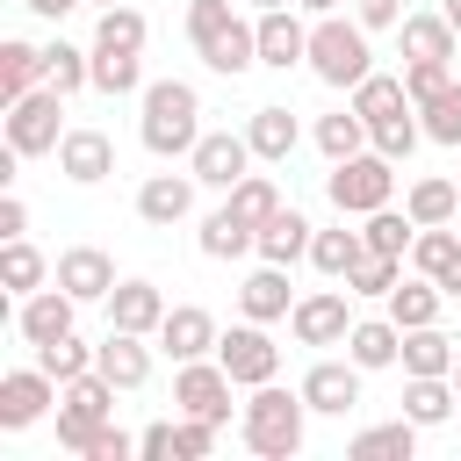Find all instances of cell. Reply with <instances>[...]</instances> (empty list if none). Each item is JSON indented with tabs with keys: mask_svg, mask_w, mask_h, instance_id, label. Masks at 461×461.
<instances>
[{
	"mask_svg": "<svg viewBox=\"0 0 461 461\" xmlns=\"http://www.w3.org/2000/svg\"><path fill=\"white\" fill-rule=\"evenodd\" d=\"M238 439H245L259 461H295L303 439H310V403H303V389H281V382L245 389V403H238Z\"/></svg>",
	"mask_w": 461,
	"mask_h": 461,
	"instance_id": "cell-1",
	"label": "cell"
},
{
	"mask_svg": "<svg viewBox=\"0 0 461 461\" xmlns=\"http://www.w3.org/2000/svg\"><path fill=\"white\" fill-rule=\"evenodd\" d=\"M187 43L209 72L245 79L259 65V14H238V0H187Z\"/></svg>",
	"mask_w": 461,
	"mask_h": 461,
	"instance_id": "cell-2",
	"label": "cell"
},
{
	"mask_svg": "<svg viewBox=\"0 0 461 461\" xmlns=\"http://www.w3.org/2000/svg\"><path fill=\"white\" fill-rule=\"evenodd\" d=\"M137 137L151 158H187L202 144V94L187 79H151L137 94Z\"/></svg>",
	"mask_w": 461,
	"mask_h": 461,
	"instance_id": "cell-3",
	"label": "cell"
},
{
	"mask_svg": "<svg viewBox=\"0 0 461 461\" xmlns=\"http://www.w3.org/2000/svg\"><path fill=\"white\" fill-rule=\"evenodd\" d=\"M303 65H310V79L353 94V86L375 72V43H367L360 14H317V22H310V58H303Z\"/></svg>",
	"mask_w": 461,
	"mask_h": 461,
	"instance_id": "cell-4",
	"label": "cell"
},
{
	"mask_svg": "<svg viewBox=\"0 0 461 461\" xmlns=\"http://www.w3.org/2000/svg\"><path fill=\"white\" fill-rule=\"evenodd\" d=\"M324 194H331L339 216H375V209L396 202V158H382V151L367 144V151H353V158H339V166L324 173Z\"/></svg>",
	"mask_w": 461,
	"mask_h": 461,
	"instance_id": "cell-5",
	"label": "cell"
},
{
	"mask_svg": "<svg viewBox=\"0 0 461 461\" xmlns=\"http://www.w3.org/2000/svg\"><path fill=\"white\" fill-rule=\"evenodd\" d=\"M115 418V382L101 375V367H86V375H72L65 389H58V447L65 454H79L86 461V447H94V432Z\"/></svg>",
	"mask_w": 461,
	"mask_h": 461,
	"instance_id": "cell-6",
	"label": "cell"
},
{
	"mask_svg": "<svg viewBox=\"0 0 461 461\" xmlns=\"http://www.w3.org/2000/svg\"><path fill=\"white\" fill-rule=\"evenodd\" d=\"M0 130H7V144H14L22 158H58V144H65V94H58V86L43 79L36 94L7 101Z\"/></svg>",
	"mask_w": 461,
	"mask_h": 461,
	"instance_id": "cell-7",
	"label": "cell"
},
{
	"mask_svg": "<svg viewBox=\"0 0 461 461\" xmlns=\"http://www.w3.org/2000/svg\"><path fill=\"white\" fill-rule=\"evenodd\" d=\"M230 396H238V382H230V367L209 353V360H180L173 367V411L180 418H209V425H230Z\"/></svg>",
	"mask_w": 461,
	"mask_h": 461,
	"instance_id": "cell-8",
	"label": "cell"
},
{
	"mask_svg": "<svg viewBox=\"0 0 461 461\" xmlns=\"http://www.w3.org/2000/svg\"><path fill=\"white\" fill-rule=\"evenodd\" d=\"M288 331H295V346H346V331H353V288H346V281H331V288L295 295Z\"/></svg>",
	"mask_w": 461,
	"mask_h": 461,
	"instance_id": "cell-9",
	"label": "cell"
},
{
	"mask_svg": "<svg viewBox=\"0 0 461 461\" xmlns=\"http://www.w3.org/2000/svg\"><path fill=\"white\" fill-rule=\"evenodd\" d=\"M216 360L230 367V382H238V389L281 382V346H274V339H267V324H252V317H238V324L216 339Z\"/></svg>",
	"mask_w": 461,
	"mask_h": 461,
	"instance_id": "cell-10",
	"label": "cell"
},
{
	"mask_svg": "<svg viewBox=\"0 0 461 461\" xmlns=\"http://www.w3.org/2000/svg\"><path fill=\"white\" fill-rule=\"evenodd\" d=\"M187 173L216 194H230L245 173H252V137L245 130H202V144L187 151Z\"/></svg>",
	"mask_w": 461,
	"mask_h": 461,
	"instance_id": "cell-11",
	"label": "cell"
},
{
	"mask_svg": "<svg viewBox=\"0 0 461 461\" xmlns=\"http://www.w3.org/2000/svg\"><path fill=\"white\" fill-rule=\"evenodd\" d=\"M360 360L346 353V360H317L295 389H303V403H310V418H346V411H360Z\"/></svg>",
	"mask_w": 461,
	"mask_h": 461,
	"instance_id": "cell-12",
	"label": "cell"
},
{
	"mask_svg": "<svg viewBox=\"0 0 461 461\" xmlns=\"http://www.w3.org/2000/svg\"><path fill=\"white\" fill-rule=\"evenodd\" d=\"M50 403H58V382H50L36 360L0 375V432H29V425H36Z\"/></svg>",
	"mask_w": 461,
	"mask_h": 461,
	"instance_id": "cell-13",
	"label": "cell"
},
{
	"mask_svg": "<svg viewBox=\"0 0 461 461\" xmlns=\"http://www.w3.org/2000/svg\"><path fill=\"white\" fill-rule=\"evenodd\" d=\"M79 310H86V303H79V295H65V288L50 281V288H36V295H22V303H14V331H22L29 346H50V339H65V331L79 324Z\"/></svg>",
	"mask_w": 461,
	"mask_h": 461,
	"instance_id": "cell-14",
	"label": "cell"
},
{
	"mask_svg": "<svg viewBox=\"0 0 461 461\" xmlns=\"http://www.w3.org/2000/svg\"><path fill=\"white\" fill-rule=\"evenodd\" d=\"M216 339H223V331H216V317H209L202 303H173L166 324H158V353H166L173 367H180V360H209Z\"/></svg>",
	"mask_w": 461,
	"mask_h": 461,
	"instance_id": "cell-15",
	"label": "cell"
},
{
	"mask_svg": "<svg viewBox=\"0 0 461 461\" xmlns=\"http://www.w3.org/2000/svg\"><path fill=\"white\" fill-rule=\"evenodd\" d=\"M303 58H310V22H303V7H259V65L295 72Z\"/></svg>",
	"mask_w": 461,
	"mask_h": 461,
	"instance_id": "cell-16",
	"label": "cell"
},
{
	"mask_svg": "<svg viewBox=\"0 0 461 461\" xmlns=\"http://www.w3.org/2000/svg\"><path fill=\"white\" fill-rule=\"evenodd\" d=\"M396 43H403V65H454L461 29H454L439 7H425V14H403V22H396Z\"/></svg>",
	"mask_w": 461,
	"mask_h": 461,
	"instance_id": "cell-17",
	"label": "cell"
},
{
	"mask_svg": "<svg viewBox=\"0 0 461 461\" xmlns=\"http://www.w3.org/2000/svg\"><path fill=\"white\" fill-rule=\"evenodd\" d=\"M194 194H202L194 173H151V180L137 187V216H144L151 230H173V223L194 216Z\"/></svg>",
	"mask_w": 461,
	"mask_h": 461,
	"instance_id": "cell-18",
	"label": "cell"
},
{
	"mask_svg": "<svg viewBox=\"0 0 461 461\" xmlns=\"http://www.w3.org/2000/svg\"><path fill=\"white\" fill-rule=\"evenodd\" d=\"M58 173H65L72 187H101V180L115 173V137H108V130H65Z\"/></svg>",
	"mask_w": 461,
	"mask_h": 461,
	"instance_id": "cell-19",
	"label": "cell"
},
{
	"mask_svg": "<svg viewBox=\"0 0 461 461\" xmlns=\"http://www.w3.org/2000/svg\"><path fill=\"white\" fill-rule=\"evenodd\" d=\"M50 281H58L65 295H79V303H108V288H115V259H108L101 245H65Z\"/></svg>",
	"mask_w": 461,
	"mask_h": 461,
	"instance_id": "cell-20",
	"label": "cell"
},
{
	"mask_svg": "<svg viewBox=\"0 0 461 461\" xmlns=\"http://www.w3.org/2000/svg\"><path fill=\"white\" fill-rule=\"evenodd\" d=\"M101 310H108V324H115V331H144V339H158V324H166V310H173V303L158 295V281H115Z\"/></svg>",
	"mask_w": 461,
	"mask_h": 461,
	"instance_id": "cell-21",
	"label": "cell"
},
{
	"mask_svg": "<svg viewBox=\"0 0 461 461\" xmlns=\"http://www.w3.org/2000/svg\"><path fill=\"white\" fill-rule=\"evenodd\" d=\"M288 310H295V295H288V267L259 259V267L238 281V317H252V324H281Z\"/></svg>",
	"mask_w": 461,
	"mask_h": 461,
	"instance_id": "cell-22",
	"label": "cell"
},
{
	"mask_svg": "<svg viewBox=\"0 0 461 461\" xmlns=\"http://www.w3.org/2000/svg\"><path fill=\"white\" fill-rule=\"evenodd\" d=\"M245 137H252V158H259V166H288V151L303 144V122H295V108L267 101V108L245 115Z\"/></svg>",
	"mask_w": 461,
	"mask_h": 461,
	"instance_id": "cell-23",
	"label": "cell"
},
{
	"mask_svg": "<svg viewBox=\"0 0 461 461\" xmlns=\"http://www.w3.org/2000/svg\"><path fill=\"white\" fill-rule=\"evenodd\" d=\"M94 367H101L115 389H144V382H151V339H144V331H115V324H108V339H101Z\"/></svg>",
	"mask_w": 461,
	"mask_h": 461,
	"instance_id": "cell-24",
	"label": "cell"
},
{
	"mask_svg": "<svg viewBox=\"0 0 461 461\" xmlns=\"http://www.w3.org/2000/svg\"><path fill=\"white\" fill-rule=\"evenodd\" d=\"M310 238H317V223H310L303 209H288V202H281V209L259 223V245H252V252H259V259H274V267H295V259H310Z\"/></svg>",
	"mask_w": 461,
	"mask_h": 461,
	"instance_id": "cell-25",
	"label": "cell"
},
{
	"mask_svg": "<svg viewBox=\"0 0 461 461\" xmlns=\"http://www.w3.org/2000/svg\"><path fill=\"white\" fill-rule=\"evenodd\" d=\"M346 353L375 375V367H396L403 360V324L382 310V317H353V331H346Z\"/></svg>",
	"mask_w": 461,
	"mask_h": 461,
	"instance_id": "cell-26",
	"label": "cell"
},
{
	"mask_svg": "<svg viewBox=\"0 0 461 461\" xmlns=\"http://www.w3.org/2000/svg\"><path fill=\"white\" fill-rule=\"evenodd\" d=\"M403 418H411V425H447V418H461L454 375H403Z\"/></svg>",
	"mask_w": 461,
	"mask_h": 461,
	"instance_id": "cell-27",
	"label": "cell"
},
{
	"mask_svg": "<svg viewBox=\"0 0 461 461\" xmlns=\"http://www.w3.org/2000/svg\"><path fill=\"white\" fill-rule=\"evenodd\" d=\"M403 209H411L418 230H425V223H454V216H461V180H447V173H418V180L403 187Z\"/></svg>",
	"mask_w": 461,
	"mask_h": 461,
	"instance_id": "cell-28",
	"label": "cell"
},
{
	"mask_svg": "<svg viewBox=\"0 0 461 461\" xmlns=\"http://www.w3.org/2000/svg\"><path fill=\"white\" fill-rule=\"evenodd\" d=\"M194 245H202V259H245L252 245H259V230L223 202V209H209L202 216V230H194Z\"/></svg>",
	"mask_w": 461,
	"mask_h": 461,
	"instance_id": "cell-29",
	"label": "cell"
},
{
	"mask_svg": "<svg viewBox=\"0 0 461 461\" xmlns=\"http://www.w3.org/2000/svg\"><path fill=\"white\" fill-rule=\"evenodd\" d=\"M439 310H447V288H439L432 274H403V281L389 288V317H396L403 331H418V324H439Z\"/></svg>",
	"mask_w": 461,
	"mask_h": 461,
	"instance_id": "cell-30",
	"label": "cell"
},
{
	"mask_svg": "<svg viewBox=\"0 0 461 461\" xmlns=\"http://www.w3.org/2000/svg\"><path fill=\"white\" fill-rule=\"evenodd\" d=\"M36 86H43V43L7 36V43H0V108L22 101V94H36Z\"/></svg>",
	"mask_w": 461,
	"mask_h": 461,
	"instance_id": "cell-31",
	"label": "cell"
},
{
	"mask_svg": "<svg viewBox=\"0 0 461 461\" xmlns=\"http://www.w3.org/2000/svg\"><path fill=\"white\" fill-rule=\"evenodd\" d=\"M50 259L29 245V238H0V288H14V303L22 295H36V288H50Z\"/></svg>",
	"mask_w": 461,
	"mask_h": 461,
	"instance_id": "cell-32",
	"label": "cell"
},
{
	"mask_svg": "<svg viewBox=\"0 0 461 461\" xmlns=\"http://www.w3.org/2000/svg\"><path fill=\"white\" fill-rule=\"evenodd\" d=\"M94 50V94H108V101H122V94H144L151 79H144V50H101V43H86Z\"/></svg>",
	"mask_w": 461,
	"mask_h": 461,
	"instance_id": "cell-33",
	"label": "cell"
},
{
	"mask_svg": "<svg viewBox=\"0 0 461 461\" xmlns=\"http://www.w3.org/2000/svg\"><path fill=\"white\" fill-rule=\"evenodd\" d=\"M346 101L360 108V122H367V130H375V122H389V115H403V108H418V101L403 94V72H367Z\"/></svg>",
	"mask_w": 461,
	"mask_h": 461,
	"instance_id": "cell-34",
	"label": "cell"
},
{
	"mask_svg": "<svg viewBox=\"0 0 461 461\" xmlns=\"http://www.w3.org/2000/svg\"><path fill=\"white\" fill-rule=\"evenodd\" d=\"M360 259H367V238H360V230H346V223H331V230H317V238H310V267H317L324 281H346Z\"/></svg>",
	"mask_w": 461,
	"mask_h": 461,
	"instance_id": "cell-35",
	"label": "cell"
},
{
	"mask_svg": "<svg viewBox=\"0 0 461 461\" xmlns=\"http://www.w3.org/2000/svg\"><path fill=\"white\" fill-rule=\"evenodd\" d=\"M454 360H461V346L439 331V324H418V331H403V375H454Z\"/></svg>",
	"mask_w": 461,
	"mask_h": 461,
	"instance_id": "cell-36",
	"label": "cell"
},
{
	"mask_svg": "<svg viewBox=\"0 0 461 461\" xmlns=\"http://www.w3.org/2000/svg\"><path fill=\"white\" fill-rule=\"evenodd\" d=\"M418 432H425V425H411V418H389V425H360L346 454H353V461H411Z\"/></svg>",
	"mask_w": 461,
	"mask_h": 461,
	"instance_id": "cell-37",
	"label": "cell"
},
{
	"mask_svg": "<svg viewBox=\"0 0 461 461\" xmlns=\"http://www.w3.org/2000/svg\"><path fill=\"white\" fill-rule=\"evenodd\" d=\"M310 137H317V151H324L331 166H339V158H353V151H367V122H360V108H353V101H346V108H331V115H317V130H310Z\"/></svg>",
	"mask_w": 461,
	"mask_h": 461,
	"instance_id": "cell-38",
	"label": "cell"
},
{
	"mask_svg": "<svg viewBox=\"0 0 461 461\" xmlns=\"http://www.w3.org/2000/svg\"><path fill=\"white\" fill-rule=\"evenodd\" d=\"M43 79L72 101L79 86H94V50H79V43H65V36H58V43H43Z\"/></svg>",
	"mask_w": 461,
	"mask_h": 461,
	"instance_id": "cell-39",
	"label": "cell"
},
{
	"mask_svg": "<svg viewBox=\"0 0 461 461\" xmlns=\"http://www.w3.org/2000/svg\"><path fill=\"white\" fill-rule=\"evenodd\" d=\"M360 238H367V252H389V259H411V238H418V223H411V209H375V216H360Z\"/></svg>",
	"mask_w": 461,
	"mask_h": 461,
	"instance_id": "cell-40",
	"label": "cell"
},
{
	"mask_svg": "<svg viewBox=\"0 0 461 461\" xmlns=\"http://www.w3.org/2000/svg\"><path fill=\"white\" fill-rule=\"evenodd\" d=\"M454 259H461V230H454V223H425V230L411 238V274H432V281H439Z\"/></svg>",
	"mask_w": 461,
	"mask_h": 461,
	"instance_id": "cell-41",
	"label": "cell"
},
{
	"mask_svg": "<svg viewBox=\"0 0 461 461\" xmlns=\"http://www.w3.org/2000/svg\"><path fill=\"white\" fill-rule=\"evenodd\" d=\"M144 36H151V22H144L130 0L101 7V22H94V43H101V50H144Z\"/></svg>",
	"mask_w": 461,
	"mask_h": 461,
	"instance_id": "cell-42",
	"label": "cell"
},
{
	"mask_svg": "<svg viewBox=\"0 0 461 461\" xmlns=\"http://www.w3.org/2000/svg\"><path fill=\"white\" fill-rule=\"evenodd\" d=\"M94 353H101V346H86L79 331H65V339H50V346H36V367H43V375H50L58 389H65L72 375H86V367H94Z\"/></svg>",
	"mask_w": 461,
	"mask_h": 461,
	"instance_id": "cell-43",
	"label": "cell"
},
{
	"mask_svg": "<svg viewBox=\"0 0 461 461\" xmlns=\"http://www.w3.org/2000/svg\"><path fill=\"white\" fill-rule=\"evenodd\" d=\"M418 122H425V137L432 144H447V151H461V79H447L425 108H418Z\"/></svg>",
	"mask_w": 461,
	"mask_h": 461,
	"instance_id": "cell-44",
	"label": "cell"
},
{
	"mask_svg": "<svg viewBox=\"0 0 461 461\" xmlns=\"http://www.w3.org/2000/svg\"><path fill=\"white\" fill-rule=\"evenodd\" d=\"M418 137H425L418 108H403V115H389V122H375V130H367V144H375L382 158H396V166H403V158L418 151Z\"/></svg>",
	"mask_w": 461,
	"mask_h": 461,
	"instance_id": "cell-45",
	"label": "cell"
},
{
	"mask_svg": "<svg viewBox=\"0 0 461 461\" xmlns=\"http://www.w3.org/2000/svg\"><path fill=\"white\" fill-rule=\"evenodd\" d=\"M223 202H230V209H238V216H245V223L259 230V223H267V216L281 209V187H274L267 173H245V180H238V187L223 194Z\"/></svg>",
	"mask_w": 461,
	"mask_h": 461,
	"instance_id": "cell-46",
	"label": "cell"
},
{
	"mask_svg": "<svg viewBox=\"0 0 461 461\" xmlns=\"http://www.w3.org/2000/svg\"><path fill=\"white\" fill-rule=\"evenodd\" d=\"M403 267H411V259H389V252H367V259H360V267L346 274V288H353V295H382V303H389V288L403 281Z\"/></svg>",
	"mask_w": 461,
	"mask_h": 461,
	"instance_id": "cell-47",
	"label": "cell"
},
{
	"mask_svg": "<svg viewBox=\"0 0 461 461\" xmlns=\"http://www.w3.org/2000/svg\"><path fill=\"white\" fill-rule=\"evenodd\" d=\"M216 432L223 425H209V418H173V454L180 461H209L216 454Z\"/></svg>",
	"mask_w": 461,
	"mask_h": 461,
	"instance_id": "cell-48",
	"label": "cell"
},
{
	"mask_svg": "<svg viewBox=\"0 0 461 461\" xmlns=\"http://www.w3.org/2000/svg\"><path fill=\"white\" fill-rule=\"evenodd\" d=\"M447 79H454V65H403V94H411L418 108H425V101H432Z\"/></svg>",
	"mask_w": 461,
	"mask_h": 461,
	"instance_id": "cell-49",
	"label": "cell"
},
{
	"mask_svg": "<svg viewBox=\"0 0 461 461\" xmlns=\"http://www.w3.org/2000/svg\"><path fill=\"white\" fill-rule=\"evenodd\" d=\"M130 454H137V439H130L115 418H108V425L94 432V447H86V461H130Z\"/></svg>",
	"mask_w": 461,
	"mask_h": 461,
	"instance_id": "cell-50",
	"label": "cell"
},
{
	"mask_svg": "<svg viewBox=\"0 0 461 461\" xmlns=\"http://www.w3.org/2000/svg\"><path fill=\"white\" fill-rule=\"evenodd\" d=\"M353 14H360V29L375 36V29H396V22H403V0H353Z\"/></svg>",
	"mask_w": 461,
	"mask_h": 461,
	"instance_id": "cell-51",
	"label": "cell"
},
{
	"mask_svg": "<svg viewBox=\"0 0 461 461\" xmlns=\"http://www.w3.org/2000/svg\"><path fill=\"white\" fill-rule=\"evenodd\" d=\"M0 238H29V202L14 187H0Z\"/></svg>",
	"mask_w": 461,
	"mask_h": 461,
	"instance_id": "cell-52",
	"label": "cell"
},
{
	"mask_svg": "<svg viewBox=\"0 0 461 461\" xmlns=\"http://www.w3.org/2000/svg\"><path fill=\"white\" fill-rule=\"evenodd\" d=\"M137 454H144V461H166V454H173V418L144 425V432H137Z\"/></svg>",
	"mask_w": 461,
	"mask_h": 461,
	"instance_id": "cell-53",
	"label": "cell"
},
{
	"mask_svg": "<svg viewBox=\"0 0 461 461\" xmlns=\"http://www.w3.org/2000/svg\"><path fill=\"white\" fill-rule=\"evenodd\" d=\"M22 7H29V14H43V22H65L79 0H22Z\"/></svg>",
	"mask_w": 461,
	"mask_h": 461,
	"instance_id": "cell-54",
	"label": "cell"
},
{
	"mask_svg": "<svg viewBox=\"0 0 461 461\" xmlns=\"http://www.w3.org/2000/svg\"><path fill=\"white\" fill-rule=\"evenodd\" d=\"M439 288H447V303H461V259H454V267L439 274Z\"/></svg>",
	"mask_w": 461,
	"mask_h": 461,
	"instance_id": "cell-55",
	"label": "cell"
},
{
	"mask_svg": "<svg viewBox=\"0 0 461 461\" xmlns=\"http://www.w3.org/2000/svg\"><path fill=\"white\" fill-rule=\"evenodd\" d=\"M295 7H303V14H310V22H317V14H339V7H346V0H295Z\"/></svg>",
	"mask_w": 461,
	"mask_h": 461,
	"instance_id": "cell-56",
	"label": "cell"
},
{
	"mask_svg": "<svg viewBox=\"0 0 461 461\" xmlns=\"http://www.w3.org/2000/svg\"><path fill=\"white\" fill-rule=\"evenodd\" d=\"M439 14H447V22H454V29H461V0H439Z\"/></svg>",
	"mask_w": 461,
	"mask_h": 461,
	"instance_id": "cell-57",
	"label": "cell"
},
{
	"mask_svg": "<svg viewBox=\"0 0 461 461\" xmlns=\"http://www.w3.org/2000/svg\"><path fill=\"white\" fill-rule=\"evenodd\" d=\"M252 7H295V0H252Z\"/></svg>",
	"mask_w": 461,
	"mask_h": 461,
	"instance_id": "cell-58",
	"label": "cell"
},
{
	"mask_svg": "<svg viewBox=\"0 0 461 461\" xmlns=\"http://www.w3.org/2000/svg\"><path fill=\"white\" fill-rule=\"evenodd\" d=\"M454 396H461V360H454Z\"/></svg>",
	"mask_w": 461,
	"mask_h": 461,
	"instance_id": "cell-59",
	"label": "cell"
},
{
	"mask_svg": "<svg viewBox=\"0 0 461 461\" xmlns=\"http://www.w3.org/2000/svg\"><path fill=\"white\" fill-rule=\"evenodd\" d=\"M101 7H115V0H101Z\"/></svg>",
	"mask_w": 461,
	"mask_h": 461,
	"instance_id": "cell-60",
	"label": "cell"
}]
</instances>
